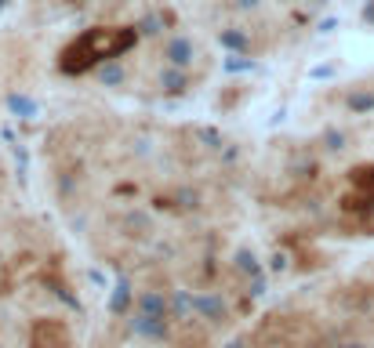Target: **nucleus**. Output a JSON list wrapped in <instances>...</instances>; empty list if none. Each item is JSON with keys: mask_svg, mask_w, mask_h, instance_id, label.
I'll return each mask as SVG.
<instances>
[{"mask_svg": "<svg viewBox=\"0 0 374 348\" xmlns=\"http://www.w3.org/2000/svg\"><path fill=\"white\" fill-rule=\"evenodd\" d=\"M222 40H226L229 47H236V51H243V47H247V40H243L240 33H222Z\"/></svg>", "mask_w": 374, "mask_h": 348, "instance_id": "nucleus-7", "label": "nucleus"}, {"mask_svg": "<svg viewBox=\"0 0 374 348\" xmlns=\"http://www.w3.org/2000/svg\"><path fill=\"white\" fill-rule=\"evenodd\" d=\"M8 106H11L15 113H26V116H33V113H37V106H33V102H26V99H18V94H11Z\"/></svg>", "mask_w": 374, "mask_h": 348, "instance_id": "nucleus-6", "label": "nucleus"}, {"mask_svg": "<svg viewBox=\"0 0 374 348\" xmlns=\"http://www.w3.org/2000/svg\"><path fill=\"white\" fill-rule=\"evenodd\" d=\"M349 109H353V113H367V109H374V94H353V99H349Z\"/></svg>", "mask_w": 374, "mask_h": 348, "instance_id": "nucleus-5", "label": "nucleus"}, {"mask_svg": "<svg viewBox=\"0 0 374 348\" xmlns=\"http://www.w3.org/2000/svg\"><path fill=\"white\" fill-rule=\"evenodd\" d=\"M138 40V33L131 26H99V29H84L80 37H73L58 55V69L66 77H80L106 66V62H116L123 51H131Z\"/></svg>", "mask_w": 374, "mask_h": 348, "instance_id": "nucleus-1", "label": "nucleus"}, {"mask_svg": "<svg viewBox=\"0 0 374 348\" xmlns=\"http://www.w3.org/2000/svg\"><path fill=\"white\" fill-rule=\"evenodd\" d=\"M160 84H164V91H167V94H182L185 87H189V80H185V73H182V69H167V73L160 77Z\"/></svg>", "mask_w": 374, "mask_h": 348, "instance_id": "nucleus-3", "label": "nucleus"}, {"mask_svg": "<svg viewBox=\"0 0 374 348\" xmlns=\"http://www.w3.org/2000/svg\"><path fill=\"white\" fill-rule=\"evenodd\" d=\"M99 80L109 84V87L113 84H123V69L116 66V62H106V66H99Z\"/></svg>", "mask_w": 374, "mask_h": 348, "instance_id": "nucleus-4", "label": "nucleus"}, {"mask_svg": "<svg viewBox=\"0 0 374 348\" xmlns=\"http://www.w3.org/2000/svg\"><path fill=\"white\" fill-rule=\"evenodd\" d=\"M167 58H171V66H189V62H193V44H189V37H175L171 47H167Z\"/></svg>", "mask_w": 374, "mask_h": 348, "instance_id": "nucleus-2", "label": "nucleus"}, {"mask_svg": "<svg viewBox=\"0 0 374 348\" xmlns=\"http://www.w3.org/2000/svg\"><path fill=\"white\" fill-rule=\"evenodd\" d=\"M0 8H4V0H0Z\"/></svg>", "mask_w": 374, "mask_h": 348, "instance_id": "nucleus-8", "label": "nucleus"}]
</instances>
